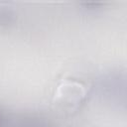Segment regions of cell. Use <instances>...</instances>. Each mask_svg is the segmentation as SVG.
<instances>
[{
    "instance_id": "1",
    "label": "cell",
    "mask_w": 127,
    "mask_h": 127,
    "mask_svg": "<svg viewBox=\"0 0 127 127\" xmlns=\"http://www.w3.org/2000/svg\"><path fill=\"white\" fill-rule=\"evenodd\" d=\"M89 85L74 79H65L60 83L54 94V104L64 112L71 113L78 109L86 99Z\"/></svg>"
}]
</instances>
